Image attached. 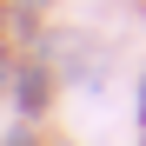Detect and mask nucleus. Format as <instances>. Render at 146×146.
<instances>
[]
</instances>
